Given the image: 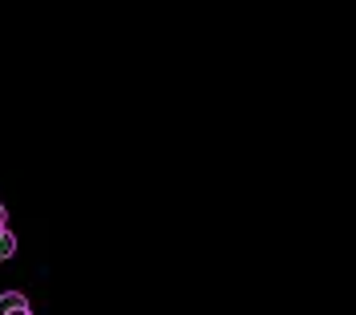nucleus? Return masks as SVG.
Listing matches in <instances>:
<instances>
[{
    "instance_id": "1",
    "label": "nucleus",
    "mask_w": 356,
    "mask_h": 315,
    "mask_svg": "<svg viewBox=\"0 0 356 315\" xmlns=\"http://www.w3.org/2000/svg\"><path fill=\"white\" fill-rule=\"evenodd\" d=\"M0 315H33V312H29V299L21 291H4L0 295Z\"/></svg>"
},
{
    "instance_id": "2",
    "label": "nucleus",
    "mask_w": 356,
    "mask_h": 315,
    "mask_svg": "<svg viewBox=\"0 0 356 315\" xmlns=\"http://www.w3.org/2000/svg\"><path fill=\"white\" fill-rule=\"evenodd\" d=\"M13 255H17V235H13L8 226H0V263L13 259Z\"/></svg>"
},
{
    "instance_id": "3",
    "label": "nucleus",
    "mask_w": 356,
    "mask_h": 315,
    "mask_svg": "<svg viewBox=\"0 0 356 315\" xmlns=\"http://www.w3.org/2000/svg\"><path fill=\"white\" fill-rule=\"evenodd\" d=\"M0 226H8V219H4V206H0Z\"/></svg>"
}]
</instances>
